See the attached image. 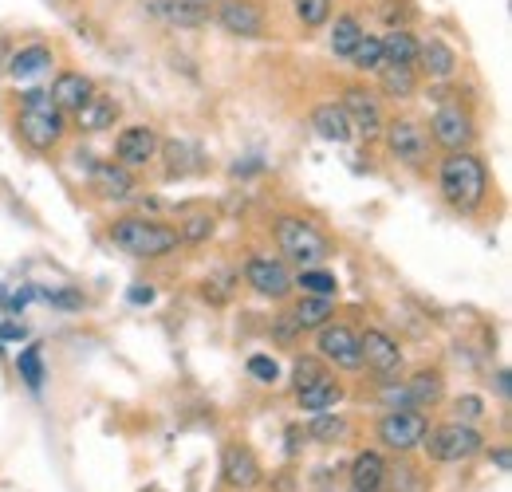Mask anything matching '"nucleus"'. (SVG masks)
Wrapping results in <instances>:
<instances>
[{"mask_svg": "<svg viewBox=\"0 0 512 492\" xmlns=\"http://www.w3.org/2000/svg\"><path fill=\"white\" fill-rule=\"evenodd\" d=\"M438 185H442V197H446L453 209H477L485 201V189H489V174L481 166V158L465 154V150H453L446 162H442V174H438Z\"/></svg>", "mask_w": 512, "mask_h": 492, "instance_id": "f257e3e1", "label": "nucleus"}, {"mask_svg": "<svg viewBox=\"0 0 512 492\" xmlns=\"http://www.w3.org/2000/svg\"><path fill=\"white\" fill-rule=\"evenodd\" d=\"M16 130L20 138L32 146V150H52L64 134V111L52 103L48 91L32 87L20 95V119H16Z\"/></svg>", "mask_w": 512, "mask_h": 492, "instance_id": "f03ea898", "label": "nucleus"}, {"mask_svg": "<svg viewBox=\"0 0 512 492\" xmlns=\"http://www.w3.org/2000/svg\"><path fill=\"white\" fill-rule=\"evenodd\" d=\"M111 241L130 252V256H142V260H154V256H166L178 248V229L170 225H158V221H146V217H123L115 221L111 229Z\"/></svg>", "mask_w": 512, "mask_h": 492, "instance_id": "7ed1b4c3", "label": "nucleus"}, {"mask_svg": "<svg viewBox=\"0 0 512 492\" xmlns=\"http://www.w3.org/2000/svg\"><path fill=\"white\" fill-rule=\"evenodd\" d=\"M276 245H280V252H284L288 260H296V264H304V268H312V264H320V260L331 256V241L323 237L312 221H304V217H280V225H276Z\"/></svg>", "mask_w": 512, "mask_h": 492, "instance_id": "20e7f679", "label": "nucleus"}, {"mask_svg": "<svg viewBox=\"0 0 512 492\" xmlns=\"http://www.w3.org/2000/svg\"><path fill=\"white\" fill-rule=\"evenodd\" d=\"M426 453L434 457V461H469L473 453H481V445H485V437L473 430V426H465V422H449V426H438V430H426Z\"/></svg>", "mask_w": 512, "mask_h": 492, "instance_id": "39448f33", "label": "nucleus"}, {"mask_svg": "<svg viewBox=\"0 0 512 492\" xmlns=\"http://www.w3.org/2000/svg\"><path fill=\"white\" fill-rule=\"evenodd\" d=\"M383 130H386L390 154H394L402 166H410V170H422V166H426L430 138H426V130L414 123V119H394V123H386Z\"/></svg>", "mask_w": 512, "mask_h": 492, "instance_id": "423d86ee", "label": "nucleus"}, {"mask_svg": "<svg viewBox=\"0 0 512 492\" xmlns=\"http://www.w3.org/2000/svg\"><path fill=\"white\" fill-rule=\"evenodd\" d=\"M339 107H343V115H347L355 134H363V138H379L383 134V107L367 87H347Z\"/></svg>", "mask_w": 512, "mask_h": 492, "instance_id": "0eeeda50", "label": "nucleus"}, {"mask_svg": "<svg viewBox=\"0 0 512 492\" xmlns=\"http://www.w3.org/2000/svg\"><path fill=\"white\" fill-rule=\"evenodd\" d=\"M320 355L327 363L343 370L363 367V351H359V335L347 323H323L320 327Z\"/></svg>", "mask_w": 512, "mask_h": 492, "instance_id": "6e6552de", "label": "nucleus"}, {"mask_svg": "<svg viewBox=\"0 0 512 492\" xmlns=\"http://www.w3.org/2000/svg\"><path fill=\"white\" fill-rule=\"evenodd\" d=\"M426 430H430L426 426V414H418V410H390L383 422H379V437H383L390 449H398V453L422 445Z\"/></svg>", "mask_w": 512, "mask_h": 492, "instance_id": "1a4fd4ad", "label": "nucleus"}, {"mask_svg": "<svg viewBox=\"0 0 512 492\" xmlns=\"http://www.w3.org/2000/svg\"><path fill=\"white\" fill-rule=\"evenodd\" d=\"M359 351H363V363L375 370L383 382L398 378V370H402V351H398V343H394L386 331H367V335H359Z\"/></svg>", "mask_w": 512, "mask_h": 492, "instance_id": "9d476101", "label": "nucleus"}, {"mask_svg": "<svg viewBox=\"0 0 512 492\" xmlns=\"http://www.w3.org/2000/svg\"><path fill=\"white\" fill-rule=\"evenodd\" d=\"M245 280L253 284V292L268 296V300H284V296L292 292V272H288L280 260H272V256H256V260H249Z\"/></svg>", "mask_w": 512, "mask_h": 492, "instance_id": "9b49d317", "label": "nucleus"}, {"mask_svg": "<svg viewBox=\"0 0 512 492\" xmlns=\"http://www.w3.org/2000/svg\"><path fill=\"white\" fill-rule=\"evenodd\" d=\"M217 20L229 36H245V40L264 36V12H260L256 0H221Z\"/></svg>", "mask_w": 512, "mask_h": 492, "instance_id": "f8f14e48", "label": "nucleus"}, {"mask_svg": "<svg viewBox=\"0 0 512 492\" xmlns=\"http://www.w3.org/2000/svg\"><path fill=\"white\" fill-rule=\"evenodd\" d=\"M115 154H119V166H146L158 154L154 126H127L119 134V142H115Z\"/></svg>", "mask_w": 512, "mask_h": 492, "instance_id": "ddd939ff", "label": "nucleus"}, {"mask_svg": "<svg viewBox=\"0 0 512 492\" xmlns=\"http://www.w3.org/2000/svg\"><path fill=\"white\" fill-rule=\"evenodd\" d=\"M150 16L170 28H201L209 24V4L197 0H150Z\"/></svg>", "mask_w": 512, "mask_h": 492, "instance_id": "4468645a", "label": "nucleus"}, {"mask_svg": "<svg viewBox=\"0 0 512 492\" xmlns=\"http://www.w3.org/2000/svg\"><path fill=\"white\" fill-rule=\"evenodd\" d=\"M221 473L233 489H256L260 485V461L249 445H229L221 457Z\"/></svg>", "mask_w": 512, "mask_h": 492, "instance_id": "2eb2a0df", "label": "nucleus"}, {"mask_svg": "<svg viewBox=\"0 0 512 492\" xmlns=\"http://www.w3.org/2000/svg\"><path fill=\"white\" fill-rule=\"evenodd\" d=\"M434 138L449 146V150H461L469 138H473V123H469V115L461 111V107H442L438 115H434Z\"/></svg>", "mask_w": 512, "mask_h": 492, "instance_id": "dca6fc26", "label": "nucleus"}, {"mask_svg": "<svg viewBox=\"0 0 512 492\" xmlns=\"http://www.w3.org/2000/svg\"><path fill=\"white\" fill-rule=\"evenodd\" d=\"M312 130L320 134L323 142H335V146H343V142H351V123H347V115H343V107L339 103H320L316 111H312Z\"/></svg>", "mask_w": 512, "mask_h": 492, "instance_id": "f3484780", "label": "nucleus"}, {"mask_svg": "<svg viewBox=\"0 0 512 492\" xmlns=\"http://www.w3.org/2000/svg\"><path fill=\"white\" fill-rule=\"evenodd\" d=\"M71 115H75V123L83 126V130H107V126H115V119H119V103L111 95L91 91L87 103L79 111H71Z\"/></svg>", "mask_w": 512, "mask_h": 492, "instance_id": "a211bd4d", "label": "nucleus"}, {"mask_svg": "<svg viewBox=\"0 0 512 492\" xmlns=\"http://www.w3.org/2000/svg\"><path fill=\"white\" fill-rule=\"evenodd\" d=\"M95 87H91V79L87 75H79V71H64L56 83H52V103L60 107V111H79L83 103H87V95H91Z\"/></svg>", "mask_w": 512, "mask_h": 492, "instance_id": "6ab92c4d", "label": "nucleus"}, {"mask_svg": "<svg viewBox=\"0 0 512 492\" xmlns=\"http://www.w3.org/2000/svg\"><path fill=\"white\" fill-rule=\"evenodd\" d=\"M414 63H422V71H426L430 79H449L453 67H457V56H453V48H449L446 40L430 36V40L418 44V60Z\"/></svg>", "mask_w": 512, "mask_h": 492, "instance_id": "aec40b11", "label": "nucleus"}, {"mask_svg": "<svg viewBox=\"0 0 512 492\" xmlns=\"http://www.w3.org/2000/svg\"><path fill=\"white\" fill-rule=\"evenodd\" d=\"M162 158H166V178H190L193 170H201V150L186 138H170L162 146Z\"/></svg>", "mask_w": 512, "mask_h": 492, "instance_id": "412c9836", "label": "nucleus"}, {"mask_svg": "<svg viewBox=\"0 0 512 492\" xmlns=\"http://www.w3.org/2000/svg\"><path fill=\"white\" fill-rule=\"evenodd\" d=\"M91 185H95L103 197H111V201H127L130 189H134V178H130L127 166L99 162V166H95V174H91Z\"/></svg>", "mask_w": 512, "mask_h": 492, "instance_id": "4be33fe9", "label": "nucleus"}, {"mask_svg": "<svg viewBox=\"0 0 512 492\" xmlns=\"http://www.w3.org/2000/svg\"><path fill=\"white\" fill-rule=\"evenodd\" d=\"M379 83H383V95H390V99H414L418 71L406 67V63H383L379 67Z\"/></svg>", "mask_w": 512, "mask_h": 492, "instance_id": "5701e85b", "label": "nucleus"}, {"mask_svg": "<svg viewBox=\"0 0 512 492\" xmlns=\"http://www.w3.org/2000/svg\"><path fill=\"white\" fill-rule=\"evenodd\" d=\"M386 481V461L379 453H359L351 465V485L355 492H379Z\"/></svg>", "mask_w": 512, "mask_h": 492, "instance_id": "b1692460", "label": "nucleus"}, {"mask_svg": "<svg viewBox=\"0 0 512 492\" xmlns=\"http://www.w3.org/2000/svg\"><path fill=\"white\" fill-rule=\"evenodd\" d=\"M296 398H300V406L304 410H312V414H323V410H335L339 402H343V386L327 374L323 382H316V386H308V390H296Z\"/></svg>", "mask_w": 512, "mask_h": 492, "instance_id": "393cba45", "label": "nucleus"}, {"mask_svg": "<svg viewBox=\"0 0 512 492\" xmlns=\"http://www.w3.org/2000/svg\"><path fill=\"white\" fill-rule=\"evenodd\" d=\"M52 67V48H44V44H32V48H20L12 63H8V75L12 79H32V75H40V71H48Z\"/></svg>", "mask_w": 512, "mask_h": 492, "instance_id": "a878e982", "label": "nucleus"}, {"mask_svg": "<svg viewBox=\"0 0 512 492\" xmlns=\"http://www.w3.org/2000/svg\"><path fill=\"white\" fill-rule=\"evenodd\" d=\"M383 44V60L386 63H406V67H418V40H414V32H406V28H390L386 32Z\"/></svg>", "mask_w": 512, "mask_h": 492, "instance_id": "bb28decb", "label": "nucleus"}, {"mask_svg": "<svg viewBox=\"0 0 512 492\" xmlns=\"http://www.w3.org/2000/svg\"><path fill=\"white\" fill-rule=\"evenodd\" d=\"M406 394H410V406H434L442 398V374L438 370H418L414 378H406Z\"/></svg>", "mask_w": 512, "mask_h": 492, "instance_id": "cd10ccee", "label": "nucleus"}, {"mask_svg": "<svg viewBox=\"0 0 512 492\" xmlns=\"http://www.w3.org/2000/svg\"><path fill=\"white\" fill-rule=\"evenodd\" d=\"M363 36H367V32H363L359 16H335V28H331V52L343 56V60H351V52H355V44H359Z\"/></svg>", "mask_w": 512, "mask_h": 492, "instance_id": "c85d7f7f", "label": "nucleus"}, {"mask_svg": "<svg viewBox=\"0 0 512 492\" xmlns=\"http://www.w3.org/2000/svg\"><path fill=\"white\" fill-rule=\"evenodd\" d=\"M292 319L300 327H323L331 319V296H308V300H300L296 311H292Z\"/></svg>", "mask_w": 512, "mask_h": 492, "instance_id": "c756f323", "label": "nucleus"}, {"mask_svg": "<svg viewBox=\"0 0 512 492\" xmlns=\"http://www.w3.org/2000/svg\"><path fill=\"white\" fill-rule=\"evenodd\" d=\"M292 284H300V288H304V296H335V292H339L335 276H331V272H320V268H304Z\"/></svg>", "mask_w": 512, "mask_h": 492, "instance_id": "7c9ffc66", "label": "nucleus"}, {"mask_svg": "<svg viewBox=\"0 0 512 492\" xmlns=\"http://www.w3.org/2000/svg\"><path fill=\"white\" fill-rule=\"evenodd\" d=\"M343 433H347V422L335 410H323L308 422V437H316V441H339Z\"/></svg>", "mask_w": 512, "mask_h": 492, "instance_id": "2f4dec72", "label": "nucleus"}, {"mask_svg": "<svg viewBox=\"0 0 512 492\" xmlns=\"http://www.w3.org/2000/svg\"><path fill=\"white\" fill-rule=\"evenodd\" d=\"M351 63L359 67V71H379L383 67V44L375 40V36H363L359 44H355V52H351Z\"/></svg>", "mask_w": 512, "mask_h": 492, "instance_id": "473e14b6", "label": "nucleus"}, {"mask_svg": "<svg viewBox=\"0 0 512 492\" xmlns=\"http://www.w3.org/2000/svg\"><path fill=\"white\" fill-rule=\"evenodd\" d=\"M16 367H20V378H24L32 390H40V382H44V359H40V347H24V351H20V359H16Z\"/></svg>", "mask_w": 512, "mask_h": 492, "instance_id": "72a5a7b5", "label": "nucleus"}, {"mask_svg": "<svg viewBox=\"0 0 512 492\" xmlns=\"http://www.w3.org/2000/svg\"><path fill=\"white\" fill-rule=\"evenodd\" d=\"M292 4H296V16L304 28H323L331 16V0H292Z\"/></svg>", "mask_w": 512, "mask_h": 492, "instance_id": "f704fd0d", "label": "nucleus"}, {"mask_svg": "<svg viewBox=\"0 0 512 492\" xmlns=\"http://www.w3.org/2000/svg\"><path fill=\"white\" fill-rule=\"evenodd\" d=\"M379 16H383V24H390V28H406L418 16V8L410 0H383L379 4Z\"/></svg>", "mask_w": 512, "mask_h": 492, "instance_id": "c9c22d12", "label": "nucleus"}, {"mask_svg": "<svg viewBox=\"0 0 512 492\" xmlns=\"http://www.w3.org/2000/svg\"><path fill=\"white\" fill-rule=\"evenodd\" d=\"M182 241H190V245H197V241H209L213 237V217L209 213H197V217H190L186 225H182V233H178Z\"/></svg>", "mask_w": 512, "mask_h": 492, "instance_id": "e433bc0d", "label": "nucleus"}, {"mask_svg": "<svg viewBox=\"0 0 512 492\" xmlns=\"http://www.w3.org/2000/svg\"><path fill=\"white\" fill-rule=\"evenodd\" d=\"M327 378V367H323L320 359H300L296 363V390H308V386H316Z\"/></svg>", "mask_w": 512, "mask_h": 492, "instance_id": "4c0bfd02", "label": "nucleus"}, {"mask_svg": "<svg viewBox=\"0 0 512 492\" xmlns=\"http://www.w3.org/2000/svg\"><path fill=\"white\" fill-rule=\"evenodd\" d=\"M249 374H253L256 382H276V378H280V367H276V359H268V355H253V359H249Z\"/></svg>", "mask_w": 512, "mask_h": 492, "instance_id": "58836bf2", "label": "nucleus"}, {"mask_svg": "<svg viewBox=\"0 0 512 492\" xmlns=\"http://www.w3.org/2000/svg\"><path fill=\"white\" fill-rule=\"evenodd\" d=\"M233 276H217V280H205V300H213V304H225L229 300V292H233V284H229Z\"/></svg>", "mask_w": 512, "mask_h": 492, "instance_id": "ea45409f", "label": "nucleus"}, {"mask_svg": "<svg viewBox=\"0 0 512 492\" xmlns=\"http://www.w3.org/2000/svg\"><path fill=\"white\" fill-rule=\"evenodd\" d=\"M457 410H461V418H481V398H473V394H465V398L457 402Z\"/></svg>", "mask_w": 512, "mask_h": 492, "instance_id": "a19ab883", "label": "nucleus"}, {"mask_svg": "<svg viewBox=\"0 0 512 492\" xmlns=\"http://www.w3.org/2000/svg\"><path fill=\"white\" fill-rule=\"evenodd\" d=\"M130 304H154V288L134 284V288H130Z\"/></svg>", "mask_w": 512, "mask_h": 492, "instance_id": "79ce46f5", "label": "nucleus"}, {"mask_svg": "<svg viewBox=\"0 0 512 492\" xmlns=\"http://www.w3.org/2000/svg\"><path fill=\"white\" fill-rule=\"evenodd\" d=\"M24 335H28V331H24L20 323H4V327H0V339H24Z\"/></svg>", "mask_w": 512, "mask_h": 492, "instance_id": "37998d69", "label": "nucleus"}, {"mask_svg": "<svg viewBox=\"0 0 512 492\" xmlns=\"http://www.w3.org/2000/svg\"><path fill=\"white\" fill-rule=\"evenodd\" d=\"M493 461H497V465H501V469H509V465H512L509 449H497V453H493Z\"/></svg>", "mask_w": 512, "mask_h": 492, "instance_id": "c03bdc74", "label": "nucleus"}, {"mask_svg": "<svg viewBox=\"0 0 512 492\" xmlns=\"http://www.w3.org/2000/svg\"><path fill=\"white\" fill-rule=\"evenodd\" d=\"M197 4H209V0H197Z\"/></svg>", "mask_w": 512, "mask_h": 492, "instance_id": "a18cd8bd", "label": "nucleus"}]
</instances>
